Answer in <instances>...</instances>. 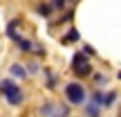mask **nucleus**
I'll use <instances>...</instances> for the list:
<instances>
[{
  "instance_id": "obj_10",
  "label": "nucleus",
  "mask_w": 121,
  "mask_h": 117,
  "mask_svg": "<svg viewBox=\"0 0 121 117\" xmlns=\"http://www.w3.org/2000/svg\"><path fill=\"white\" fill-rule=\"evenodd\" d=\"M36 11H38L43 18H52L54 9H52V5H49V2H38V5H36Z\"/></svg>"
},
{
  "instance_id": "obj_2",
  "label": "nucleus",
  "mask_w": 121,
  "mask_h": 117,
  "mask_svg": "<svg viewBox=\"0 0 121 117\" xmlns=\"http://www.w3.org/2000/svg\"><path fill=\"white\" fill-rule=\"evenodd\" d=\"M69 68H72V72L76 74L78 79H87L90 74H94V72H92V65H90V59H87L83 52H76V54L72 56Z\"/></svg>"
},
{
  "instance_id": "obj_8",
  "label": "nucleus",
  "mask_w": 121,
  "mask_h": 117,
  "mask_svg": "<svg viewBox=\"0 0 121 117\" xmlns=\"http://www.w3.org/2000/svg\"><path fill=\"white\" fill-rule=\"evenodd\" d=\"M18 25H20V20H18V18H13V20L7 23V36H9L11 41H16L18 36H20V34H18Z\"/></svg>"
},
{
  "instance_id": "obj_19",
  "label": "nucleus",
  "mask_w": 121,
  "mask_h": 117,
  "mask_svg": "<svg viewBox=\"0 0 121 117\" xmlns=\"http://www.w3.org/2000/svg\"><path fill=\"white\" fill-rule=\"evenodd\" d=\"M117 77H119V79H121V70H119V74H117Z\"/></svg>"
},
{
  "instance_id": "obj_9",
  "label": "nucleus",
  "mask_w": 121,
  "mask_h": 117,
  "mask_svg": "<svg viewBox=\"0 0 121 117\" xmlns=\"http://www.w3.org/2000/svg\"><path fill=\"white\" fill-rule=\"evenodd\" d=\"M78 38H81V34H78V29H76V27H69V32H67V34H65V36H63L60 41H63L65 45H72V43H76Z\"/></svg>"
},
{
  "instance_id": "obj_7",
  "label": "nucleus",
  "mask_w": 121,
  "mask_h": 117,
  "mask_svg": "<svg viewBox=\"0 0 121 117\" xmlns=\"http://www.w3.org/2000/svg\"><path fill=\"white\" fill-rule=\"evenodd\" d=\"M83 113H85V117H101V106L87 99V104H83Z\"/></svg>"
},
{
  "instance_id": "obj_6",
  "label": "nucleus",
  "mask_w": 121,
  "mask_h": 117,
  "mask_svg": "<svg viewBox=\"0 0 121 117\" xmlns=\"http://www.w3.org/2000/svg\"><path fill=\"white\" fill-rule=\"evenodd\" d=\"M9 74L16 77V79H27V77H29L27 68H25V65H20V63H11V65H9Z\"/></svg>"
},
{
  "instance_id": "obj_21",
  "label": "nucleus",
  "mask_w": 121,
  "mask_h": 117,
  "mask_svg": "<svg viewBox=\"0 0 121 117\" xmlns=\"http://www.w3.org/2000/svg\"><path fill=\"white\" fill-rule=\"evenodd\" d=\"M119 117H121V115H119Z\"/></svg>"
},
{
  "instance_id": "obj_17",
  "label": "nucleus",
  "mask_w": 121,
  "mask_h": 117,
  "mask_svg": "<svg viewBox=\"0 0 121 117\" xmlns=\"http://www.w3.org/2000/svg\"><path fill=\"white\" fill-rule=\"evenodd\" d=\"M81 52L85 54V56H94V54H96V50L92 47V45H83V50H81Z\"/></svg>"
},
{
  "instance_id": "obj_13",
  "label": "nucleus",
  "mask_w": 121,
  "mask_h": 117,
  "mask_svg": "<svg viewBox=\"0 0 121 117\" xmlns=\"http://www.w3.org/2000/svg\"><path fill=\"white\" fill-rule=\"evenodd\" d=\"M117 97H119V92H114V90L105 92V97H103V108H110V106L117 101Z\"/></svg>"
},
{
  "instance_id": "obj_1",
  "label": "nucleus",
  "mask_w": 121,
  "mask_h": 117,
  "mask_svg": "<svg viewBox=\"0 0 121 117\" xmlns=\"http://www.w3.org/2000/svg\"><path fill=\"white\" fill-rule=\"evenodd\" d=\"M65 99H67V104H72V106H81V104H85V99H87V90H85V86H83V83H78V81H69V83H65Z\"/></svg>"
},
{
  "instance_id": "obj_18",
  "label": "nucleus",
  "mask_w": 121,
  "mask_h": 117,
  "mask_svg": "<svg viewBox=\"0 0 121 117\" xmlns=\"http://www.w3.org/2000/svg\"><path fill=\"white\" fill-rule=\"evenodd\" d=\"M56 117H69V108H67V106H60V110H58Z\"/></svg>"
},
{
  "instance_id": "obj_11",
  "label": "nucleus",
  "mask_w": 121,
  "mask_h": 117,
  "mask_svg": "<svg viewBox=\"0 0 121 117\" xmlns=\"http://www.w3.org/2000/svg\"><path fill=\"white\" fill-rule=\"evenodd\" d=\"M45 74H47V81H45V88L47 90H54L56 88V83H58V77L52 72V70H45Z\"/></svg>"
},
{
  "instance_id": "obj_3",
  "label": "nucleus",
  "mask_w": 121,
  "mask_h": 117,
  "mask_svg": "<svg viewBox=\"0 0 121 117\" xmlns=\"http://www.w3.org/2000/svg\"><path fill=\"white\" fill-rule=\"evenodd\" d=\"M58 110H60V106L56 104V101H52V99H45L43 104H40L38 113H40V117H56V115H58Z\"/></svg>"
},
{
  "instance_id": "obj_4",
  "label": "nucleus",
  "mask_w": 121,
  "mask_h": 117,
  "mask_svg": "<svg viewBox=\"0 0 121 117\" xmlns=\"http://www.w3.org/2000/svg\"><path fill=\"white\" fill-rule=\"evenodd\" d=\"M4 101H7L9 106H22V101H25V92H22V88L16 86L7 97H4Z\"/></svg>"
},
{
  "instance_id": "obj_16",
  "label": "nucleus",
  "mask_w": 121,
  "mask_h": 117,
  "mask_svg": "<svg viewBox=\"0 0 121 117\" xmlns=\"http://www.w3.org/2000/svg\"><path fill=\"white\" fill-rule=\"evenodd\" d=\"M38 70H40V65L36 63V61H29V63H27V72L29 74H38Z\"/></svg>"
},
{
  "instance_id": "obj_14",
  "label": "nucleus",
  "mask_w": 121,
  "mask_h": 117,
  "mask_svg": "<svg viewBox=\"0 0 121 117\" xmlns=\"http://www.w3.org/2000/svg\"><path fill=\"white\" fill-rule=\"evenodd\" d=\"M67 2H69V0H49V5H52V9H54V11H63Z\"/></svg>"
},
{
  "instance_id": "obj_12",
  "label": "nucleus",
  "mask_w": 121,
  "mask_h": 117,
  "mask_svg": "<svg viewBox=\"0 0 121 117\" xmlns=\"http://www.w3.org/2000/svg\"><path fill=\"white\" fill-rule=\"evenodd\" d=\"M92 83H94L96 88H103L105 83H108V77L101 74V72H94V74H92Z\"/></svg>"
},
{
  "instance_id": "obj_5",
  "label": "nucleus",
  "mask_w": 121,
  "mask_h": 117,
  "mask_svg": "<svg viewBox=\"0 0 121 117\" xmlns=\"http://www.w3.org/2000/svg\"><path fill=\"white\" fill-rule=\"evenodd\" d=\"M16 47L20 50V52H25V54H29V52H34V41H29V38H25V36H18L16 41Z\"/></svg>"
},
{
  "instance_id": "obj_20",
  "label": "nucleus",
  "mask_w": 121,
  "mask_h": 117,
  "mask_svg": "<svg viewBox=\"0 0 121 117\" xmlns=\"http://www.w3.org/2000/svg\"><path fill=\"white\" fill-rule=\"evenodd\" d=\"M69 2H72V0H69Z\"/></svg>"
},
{
  "instance_id": "obj_15",
  "label": "nucleus",
  "mask_w": 121,
  "mask_h": 117,
  "mask_svg": "<svg viewBox=\"0 0 121 117\" xmlns=\"http://www.w3.org/2000/svg\"><path fill=\"white\" fill-rule=\"evenodd\" d=\"M72 18H74V9H69V11H65V14H63V18H60V20L54 23V27H56V25H65V23H69Z\"/></svg>"
}]
</instances>
